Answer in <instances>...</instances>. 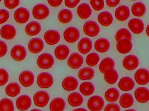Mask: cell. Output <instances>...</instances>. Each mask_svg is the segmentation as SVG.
I'll use <instances>...</instances> for the list:
<instances>
[{"label": "cell", "instance_id": "cell-22", "mask_svg": "<svg viewBox=\"0 0 149 111\" xmlns=\"http://www.w3.org/2000/svg\"><path fill=\"white\" fill-rule=\"evenodd\" d=\"M115 15L118 21H126L128 19L130 15L129 8L125 5L120 6L116 10Z\"/></svg>", "mask_w": 149, "mask_h": 111}, {"label": "cell", "instance_id": "cell-23", "mask_svg": "<svg viewBox=\"0 0 149 111\" xmlns=\"http://www.w3.org/2000/svg\"><path fill=\"white\" fill-rule=\"evenodd\" d=\"M93 47L92 41L88 38H83L78 44V50L81 54H86L91 51Z\"/></svg>", "mask_w": 149, "mask_h": 111}, {"label": "cell", "instance_id": "cell-2", "mask_svg": "<svg viewBox=\"0 0 149 111\" xmlns=\"http://www.w3.org/2000/svg\"><path fill=\"white\" fill-rule=\"evenodd\" d=\"M37 83L40 88L47 89L53 85L54 79L52 75L50 73L46 72H41L38 76Z\"/></svg>", "mask_w": 149, "mask_h": 111}, {"label": "cell", "instance_id": "cell-18", "mask_svg": "<svg viewBox=\"0 0 149 111\" xmlns=\"http://www.w3.org/2000/svg\"><path fill=\"white\" fill-rule=\"evenodd\" d=\"M16 34V30L14 26L10 24L3 25L0 30V35L3 39L11 40Z\"/></svg>", "mask_w": 149, "mask_h": 111}, {"label": "cell", "instance_id": "cell-55", "mask_svg": "<svg viewBox=\"0 0 149 111\" xmlns=\"http://www.w3.org/2000/svg\"><path fill=\"white\" fill-rule=\"evenodd\" d=\"M30 111H42L41 110H38V109H33V110H31Z\"/></svg>", "mask_w": 149, "mask_h": 111}, {"label": "cell", "instance_id": "cell-50", "mask_svg": "<svg viewBox=\"0 0 149 111\" xmlns=\"http://www.w3.org/2000/svg\"><path fill=\"white\" fill-rule=\"evenodd\" d=\"M80 0H65V6L69 8H74L80 2Z\"/></svg>", "mask_w": 149, "mask_h": 111}, {"label": "cell", "instance_id": "cell-44", "mask_svg": "<svg viewBox=\"0 0 149 111\" xmlns=\"http://www.w3.org/2000/svg\"><path fill=\"white\" fill-rule=\"evenodd\" d=\"M90 2L93 8L96 11H100L104 8V0H90Z\"/></svg>", "mask_w": 149, "mask_h": 111}, {"label": "cell", "instance_id": "cell-10", "mask_svg": "<svg viewBox=\"0 0 149 111\" xmlns=\"http://www.w3.org/2000/svg\"><path fill=\"white\" fill-rule=\"evenodd\" d=\"M29 12L25 8H18L14 13V19L15 21L21 24L26 23L29 21Z\"/></svg>", "mask_w": 149, "mask_h": 111}, {"label": "cell", "instance_id": "cell-45", "mask_svg": "<svg viewBox=\"0 0 149 111\" xmlns=\"http://www.w3.org/2000/svg\"><path fill=\"white\" fill-rule=\"evenodd\" d=\"M9 79L8 72L4 69H0V86L5 85Z\"/></svg>", "mask_w": 149, "mask_h": 111}, {"label": "cell", "instance_id": "cell-7", "mask_svg": "<svg viewBox=\"0 0 149 111\" xmlns=\"http://www.w3.org/2000/svg\"><path fill=\"white\" fill-rule=\"evenodd\" d=\"M63 36L65 40L67 42L73 43L77 41L79 38V31L75 27H69L65 30Z\"/></svg>", "mask_w": 149, "mask_h": 111}, {"label": "cell", "instance_id": "cell-46", "mask_svg": "<svg viewBox=\"0 0 149 111\" xmlns=\"http://www.w3.org/2000/svg\"><path fill=\"white\" fill-rule=\"evenodd\" d=\"M20 0H4V4L5 7L10 9L15 8L18 6Z\"/></svg>", "mask_w": 149, "mask_h": 111}, {"label": "cell", "instance_id": "cell-19", "mask_svg": "<svg viewBox=\"0 0 149 111\" xmlns=\"http://www.w3.org/2000/svg\"><path fill=\"white\" fill-rule=\"evenodd\" d=\"M134 96L138 102L145 103L149 100V90L145 87H139L135 91Z\"/></svg>", "mask_w": 149, "mask_h": 111}, {"label": "cell", "instance_id": "cell-11", "mask_svg": "<svg viewBox=\"0 0 149 111\" xmlns=\"http://www.w3.org/2000/svg\"><path fill=\"white\" fill-rule=\"evenodd\" d=\"M31 99L29 96L23 95L17 98L16 101L17 109L21 111H25L29 110L31 106Z\"/></svg>", "mask_w": 149, "mask_h": 111}, {"label": "cell", "instance_id": "cell-49", "mask_svg": "<svg viewBox=\"0 0 149 111\" xmlns=\"http://www.w3.org/2000/svg\"><path fill=\"white\" fill-rule=\"evenodd\" d=\"M8 51V46L4 42L0 41V57H4Z\"/></svg>", "mask_w": 149, "mask_h": 111}, {"label": "cell", "instance_id": "cell-51", "mask_svg": "<svg viewBox=\"0 0 149 111\" xmlns=\"http://www.w3.org/2000/svg\"><path fill=\"white\" fill-rule=\"evenodd\" d=\"M120 0H106L107 5L109 7H115L120 3Z\"/></svg>", "mask_w": 149, "mask_h": 111}, {"label": "cell", "instance_id": "cell-6", "mask_svg": "<svg viewBox=\"0 0 149 111\" xmlns=\"http://www.w3.org/2000/svg\"><path fill=\"white\" fill-rule=\"evenodd\" d=\"M84 34L88 36L94 37L96 36L100 32V28L98 24L94 21L86 22L83 26Z\"/></svg>", "mask_w": 149, "mask_h": 111}, {"label": "cell", "instance_id": "cell-58", "mask_svg": "<svg viewBox=\"0 0 149 111\" xmlns=\"http://www.w3.org/2000/svg\"><path fill=\"white\" fill-rule=\"evenodd\" d=\"M2 0H0V2H1V1Z\"/></svg>", "mask_w": 149, "mask_h": 111}, {"label": "cell", "instance_id": "cell-57", "mask_svg": "<svg viewBox=\"0 0 149 111\" xmlns=\"http://www.w3.org/2000/svg\"><path fill=\"white\" fill-rule=\"evenodd\" d=\"M132 1H137V0H132Z\"/></svg>", "mask_w": 149, "mask_h": 111}, {"label": "cell", "instance_id": "cell-53", "mask_svg": "<svg viewBox=\"0 0 149 111\" xmlns=\"http://www.w3.org/2000/svg\"><path fill=\"white\" fill-rule=\"evenodd\" d=\"M72 111H88L84 108H79V109H75Z\"/></svg>", "mask_w": 149, "mask_h": 111}, {"label": "cell", "instance_id": "cell-14", "mask_svg": "<svg viewBox=\"0 0 149 111\" xmlns=\"http://www.w3.org/2000/svg\"><path fill=\"white\" fill-rule=\"evenodd\" d=\"M45 42L49 45H54L58 43L60 40V35L58 31L49 30L46 31L44 36Z\"/></svg>", "mask_w": 149, "mask_h": 111}, {"label": "cell", "instance_id": "cell-20", "mask_svg": "<svg viewBox=\"0 0 149 111\" xmlns=\"http://www.w3.org/2000/svg\"><path fill=\"white\" fill-rule=\"evenodd\" d=\"M78 81L75 78L72 77H65L62 82V86L64 90L67 91H72L77 89Z\"/></svg>", "mask_w": 149, "mask_h": 111}, {"label": "cell", "instance_id": "cell-16", "mask_svg": "<svg viewBox=\"0 0 149 111\" xmlns=\"http://www.w3.org/2000/svg\"><path fill=\"white\" fill-rule=\"evenodd\" d=\"M130 29L134 34H139L143 32L144 25L142 20L138 18L131 19L128 23Z\"/></svg>", "mask_w": 149, "mask_h": 111}, {"label": "cell", "instance_id": "cell-28", "mask_svg": "<svg viewBox=\"0 0 149 111\" xmlns=\"http://www.w3.org/2000/svg\"><path fill=\"white\" fill-rule=\"evenodd\" d=\"M98 20L101 25L105 27H107L113 23V18L110 12L105 11L99 14Z\"/></svg>", "mask_w": 149, "mask_h": 111}, {"label": "cell", "instance_id": "cell-24", "mask_svg": "<svg viewBox=\"0 0 149 111\" xmlns=\"http://www.w3.org/2000/svg\"><path fill=\"white\" fill-rule=\"evenodd\" d=\"M41 31V26L39 23L32 21L28 23L25 28V33L30 36L36 35Z\"/></svg>", "mask_w": 149, "mask_h": 111}, {"label": "cell", "instance_id": "cell-34", "mask_svg": "<svg viewBox=\"0 0 149 111\" xmlns=\"http://www.w3.org/2000/svg\"><path fill=\"white\" fill-rule=\"evenodd\" d=\"M131 10L132 14L134 16L141 17L146 13V5L141 2L135 3L132 5Z\"/></svg>", "mask_w": 149, "mask_h": 111}, {"label": "cell", "instance_id": "cell-32", "mask_svg": "<svg viewBox=\"0 0 149 111\" xmlns=\"http://www.w3.org/2000/svg\"><path fill=\"white\" fill-rule=\"evenodd\" d=\"M115 67V62L111 58L107 57L104 58L100 63L99 70L102 73H104L109 70L114 69Z\"/></svg>", "mask_w": 149, "mask_h": 111}, {"label": "cell", "instance_id": "cell-33", "mask_svg": "<svg viewBox=\"0 0 149 111\" xmlns=\"http://www.w3.org/2000/svg\"><path fill=\"white\" fill-rule=\"evenodd\" d=\"M20 85L16 83H11L9 84L5 88V93L8 96L15 97L19 95L21 92Z\"/></svg>", "mask_w": 149, "mask_h": 111}, {"label": "cell", "instance_id": "cell-56", "mask_svg": "<svg viewBox=\"0 0 149 111\" xmlns=\"http://www.w3.org/2000/svg\"><path fill=\"white\" fill-rule=\"evenodd\" d=\"M124 111H136L135 110H125Z\"/></svg>", "mask_w": 149, "mask_h": 111}, {"label": "cell", "instance_id": "cell-30", "mask_svg": "<svg viewBox=\"0 0 149 111\" xmlns=\"http://www.w3.org/2000/svg\"><path fill=\"white\" fill-rule=\"evenodd\" d=\"M49 107L50 111H63L65 109V101L61 98H56L51 102Z\"/></svg>", "mask_w": 149, "mask_h": 111}, {"label": "cell", "instance_id": "cell-36", "mask_svg": "<svg viewBox=\"0 0 149 111\" xmlns=\"http://www.w3.org/2000/svg\"><path fill=\"white\" fill-rule=\"evenodd\" d=\"M79 91L84 96H90L94 92V85L91 82H83L80 85Z\"/></svg>", "mask_w": 149, "mask_h": 111}, {"label": "cell", "instance_id": "cell-29", "mask_svg": "<svg viewBox=\"0 0 149 111\" xmlns=\"http://www.w3.org/2000/svg\"><path fill=\"white\" fill-rule=\"evenodd\" d=\"M70 53V49L65 45H59L55 49V56L59 60L66 59Z\"/></svg>", "mask_w": 149, "mask_h": 111}, {"label": "cell", "instance_id": "cell-17", "mask_svg": "<svg viewBox=\"0 0 149 111\" xmlns=\"http://www.w3.org/2000/svg\"><path fill=\"white\" fill-rule=\"evenodd\" d=\"M83 62V57L78 53H74L72 54L68 59L67 64L72 69H77L82 65Z\"/></svg>", "mask_w": 149, "mask_h": 111}, {"label": "cell", "instance_id": "cell-37", "mask_svg": "<svg viewBox=\"0 0 149 111\" xmlns=\"http://www.w3.org/2000/svg\"><path fill=\"white\" fill-rule=\"evenodd\" d=\"M105 97L108 102L113 103L118 100L120 97V92L116 88H109L105 92Z\"/></svg>", "mask_w": 149, "mask_h": 111}, {"label": "cell", "instance_id": "cell-39", "mask_svg": "<svg viewBox=\"0 0 149 111\" xmlns=\"http://www.w3.org/2000/svg\"><path fill=\"white\" fill-rule=\"evenodd\" d=\"M134 103V98L129 93H124L120 98V104L122 108H130L133 105Z\"/></svg>", "mask_w": 149, "mask_h": 111}, {"label": "cell", "instance_id": "cell-35", "mask_svg": "<svg viewBox=\"0 0 149 111\" xmlns=\"http://www.w3.org/2000/svg\"><path fill=\"white\" fill-rule=\"evenodd\" d=\"M94 70L89 67H85L81 69L78 72L79 78L82 80H90L94 77Z\"/></svg>", "mask_w": 149, "mask_h": 111}, {"label": "cell", "instance_id": "cell-8", "mask_svg": "<svg viewBox=\"0 0 149 111\" xmlns=\"http://www.w3.org/2000/svg\"><path fill=\"white\" fill-rule=\"evenodd\" d=\"M19 80V82L23 86L25 87H30L34 83L35 76L33 72L31 71H24L20 73Z\"/></svg>", "mask_w": 149, "mask_h": 111}, {"label": "cell", "instance_id": "cell-38", "mask_svg": "<svg viewBox=\"0 0 149 111\" xmlns=\"http://www.w3.org/2000/svg\"><path fill=\"white\" fill-rule=\"evenodd\" d=\"M104 74V79L109 84L112 85L116 83L119 78L118 72L114 69L106 72Z\"/></svg>", "mask_w": 149, "mask_h": 111}, {"label": "cell", "instance_id": "cell-13", "mask_svg": "<svg viewBox=\"0 0 149 111\" xmlns=\"http://www.w3.org/2000/svg\"><path fill=\"white\" fill-rule=\"evenodd\" d=\"M139 64V60L136 56L130 55L125 57L123 61V67L127 70H133L136 69Z\"/></svg>", "mask_w": 149, "mask_h": 111}, {"label": "cell", "instance_id": "cell-27", "mask_svg": "<svg viewBox=\"0 0 149 111\" xmlns=\"http://www.w3.org/2000/svg\"><path fill=\"white\" fill-rule=\"evenodd\" d=\"M133 48L131 41L124 40L117 42L116 48L117 51L121 54H127L129 53Z\"/></svg>", "mask_w": 149, "mask_h": 111}, {"label": "cell", "instance_id": "cell-43", "mask_svg": "<svg viewBox=\"0 0 149 111\" xmlns=\"http://www.w3.org/2000/svg\"><path fill=\"white\" fill-rule=\"evenodd\" d=\"M100 57L96 53H92L87 56L86 63L88 66L93 67L97 65L100 61Z\"/></svg>", "mask_w": 149, "mask_h": 111}, {"label": "cell", "instance_id": "cell-48", "mask_svg": "<svg viewBox=\"0 0 149 111\" xmlns=\"http://www.w3.org/2000/svg\"><path fill=\"white\" fill-rule=\"evenodd\" d=\"M104 111H120V108L117 104H108L106 105Z\"/></svg>", "mask_w": 149, "mask_h": 111}, {"label": "cell", "instance_id": "cell-12", "mask_svg": "<svg viewBox=\"0 0 149 111\" xmlns=\"http://www.w3.org/2000/svg\"><path fill=\"white\" fill-rule=\"evenodd\" d=\"M136 82L140 85H145L149 83V71L144 68L137 70L134 75Z\"/></svg>", "mask_w": 149, "mask_h": 111}, {"label": "cell", "instance_id": "cell-52", "mask_svg": "<svg viewBox=\"0 0 149 111\" xmlns=\"http://www.w3.org/2000/svg\"><path fill=\"white\" fill-rule=\"evenodd\" d=\"M49 4L53 7L60 6L63 2V0H47Z\"/></svg>", "mask_w": 149, "mask_h": 111}, {"label": "cell", "instance_id": "cell-41", "mask_svg": "<svg viewBox=\"0 0 149 111\" xmlns=\"http://www.w3.org/2000/svg\"><path fill=\"white\" fill-rule=\"evenodd\" d=\"M115 39L117 42L124 40L131 41L132 36L130 32L127 29L122 28L119 30L116 34Z\"/></svg>", "mask_w": 149, "mask_h": 111}, {"label": "cell", "instance_id": "cell-9", "mask_svg": "<svg viewBox=\"0 0 149 111\" xmlns=\"http://www.w3.org/2000/svg\"><path fill=\"white\" fill-rule=\"evenodd\" d=\"M27 55L25 48L21 45L14 46L11 50L10 56L14 60L21 61L25 59Z\"/></svg>", "mask_w": 149, "mask_h": 111}, {"label": "cell", "instance_id": "cell-54", "mask_svg": "<svg viewBox=\"0 0 149 111\" xmlns=\"http://www.w3.org/2000/svg\"><path fill=\"white\" fill-rule=\"evenodd\" d=\"M146 33H147V35L149 37V24L148 25L147 29H146Z\"/></svg>", "mask_w": 149, "mask_h": 111}, {"label": "cell", "instance_id": "cell-26", "mask_svg": "<svg viewBox=\"0 0 149 111\" xmlns=\"http://www.w3.org/2000/svg\"><path fill=\"white\" fill-rule=\"evenodd\" d=\"M110 43L107 39L100 38L95 43V49L96 51L101 53H104L108 51L110 48Z\"/></svg>", "mask_w": 149, "mask_h": 111}, {"label": "cell", "instance_id": "cell-42", "mask_svg": "<svg viewBox=\"0 0 149 111\" xmlns=\"http://www.w3.org/2000/svg\"><path fill=\"white\" fill-rule=\"evenodd\" d=\"M14 103L10 99L3 98L0 101V111H14Z\"/></svg>", "mask_w": 149, "mask_h": 111}, {"label": "cell", "instance_id": "cell-5", "mask_svg": "<svg viewBox=\"0 0 149 111\" xmlns=\"http://www.w3.org/2000/svg\"><path fill=\"white\" fill-rule=\"evenodd\" d=\"M87 106L90 111H101L104 108V100L100 96H93L88 99Z\"/></svg>", "mask_w": 149, "mask_h": 111}, {"label": "cell", "instance_id": "cell-47", "mask_svg": "<svg viewBox=\"0 0 149 111\" xmlns=\"http://www.w3.org/2000/svg\"><path fill=\"white\" fill-rule=\"evenodd\" d=\"M9 13L5 9L0 10V24L6 22L9 18Z\"/></svg>", "mask_w": 149, "mask_h": 111}, {"label": "cell", "instance_id": "cell-31", "mask_svg": "<svg viewBox=\"0 0 149 111\" xmlns=\"http://www.w3.org/2000/svg\"><path fill=\"white\" fill-rule=\"evenodd\" d=\"M68 103L72 107H78L82 104L83 99L80 94L78 92H72L69 95L68 97Z\"/></svg>", "mask_w": 149, "mask_h": 111}, {"label": "cell", "instance_id": "cell-21", "mask_svg": "<svg viewBox=\"0 0 149 111\" xmlns=\"http://www.w3.org/2000/svg\"><path fill=\"white\" fill-rule=\"evenodd\" d=\"M135 86L134 80L129 77H125L122 78L118 83V87L123 91H129L131 90Z\"/></svg>", "mask_w": 149, "mask_h": 111}, {"label": "cell", "instance_id": "cell-3", "mask_svg": "<svg viewBox=\"0 0 149 111\" xmlns=\"http://www.w3.org/2000/svg\"><path fill=\"white\" fill-rule=\"evenodd\" d=\"M50 14L49 9L45 4L38 3L34 6L32 10V14L37 20H43L47 18Z\"/></svg>", "mask_w": 149, "mask_h": 111}, {"label": "cell", "instance_id": "cell-4", "mask_svg": "<svg viewBox=\"0 0 149 111\" xmlns=\"http://www.w3.org/2000/svg\"><path fill=\"white\" fill-rule=\"evenodd\" d=\"M49 100V95L45 91L37 92L33 97L34 103L37 106L40 108H43L46 106Z\"/></svg>", "mask_w": 149, "mask_h": 111}, {"label": "cell", "instance_id": "cell-15", "mask_svg": "<svg viewBox=\"0 0 149 111\" xmlns=\"http://www.w3.org/2000/svg\"><path fill=\"white\" fill-rule=\"evenodd\" d=\"M28 48L31 53L38 54L43 50L44 44L42 39L39 38H34L31 39L29 42Z\"/></svg>", "mask_w": 149, "mask_h": 111}, {"label": "cell", "instance_id": "cell-1", "mask_svg": "<svg viewBox=\"0 0 149 111\" xmlns=\"http://www.w3.org/2000/svg\"><path fill=\"white\" fill-rule=\"evenodd\" d=\"M53 56L48 53L42 54L38 58L37 63L39 68L47 70L52 68L54 64Z\"/></svg>", "mask_w": 149, "mask_h": 111}, {"label": "cell", "instance_id": "cell-40", "mask_svg": "<svg viewBox=\"0 0 149 111\" xmlns=\"http://www.w3.org/2000/svg\"><path fill=\"white\" fill-rule=\"evenodd\" d=\"M73 17L72 12L69 10H62L58 14V19L60 23H67L71 21Z\"/></svg>", "mask_w": 149, "mask_h": 111}, {"label": "cell", "instance_id": "cell-25", "mask_svg": "<svg viewBox=\"0 0 149 111\" xmlns=\"http://www.w3.org/2000/svg\"><path fill=\"white\" fill-rule=\"evenodd\" d=\"M77 14L79 17L82 19H86L91 16L92 11L88 3H82L77 8Z\"/></svg>", "mask_w": 149, "mask_h": 111}]
</instances>
